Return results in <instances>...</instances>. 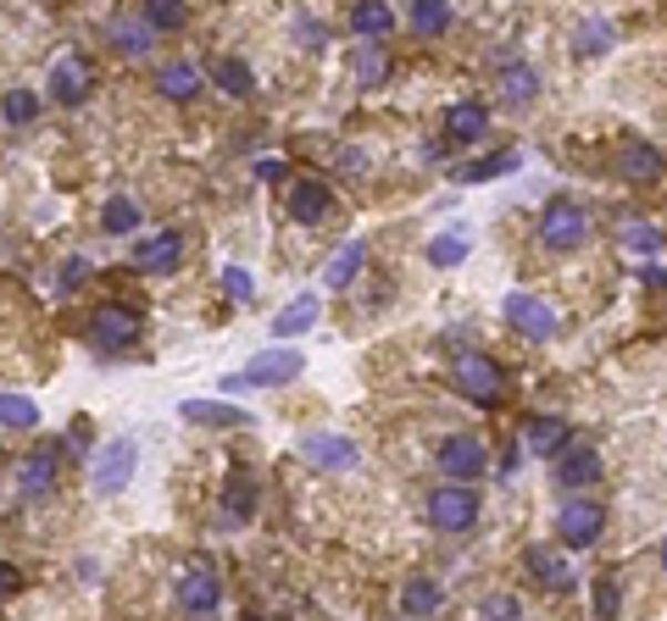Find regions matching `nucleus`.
I'll return each instance as SVG.
<instances>
[{
    "label": "nucleus",
    "mask_w": 667,
    "mask_h": 621,
    "mask_svg": "<svg viewBox=\"0 0 667 621\" xmlns=\"http://www.w3.org/2000/svg\"><path fill=\"white\" fill-rule=\"evenodd\" d=\"M306 372V355L300 350H261L256 361H245V372H228L223 377V394H245V389H278L289 377Z\"/></svg>",
    "instance_id": "nucleus-1"
},
{
    "label": "nucleus",
    "mask_w": 667,
    "mask_h": 621,
    "mask_svg": "<svg viewBox=\"0 0 667 621\" xmlns=\"http://www.w3.org/2000/svg\"><path fill=\"white\" fill-rule=\"evenodd\" d=\"M140 333H145V317L134 306H123V300H106L90 317V344L95 350H129V344H140Z\"/></svg>",
    "instance_id": "nucleus-2"
},
{
    "label": "nucleus",
    "mask_w": 667,
    "mask_h": 621,
    "mask_svg": "<svg viewBox=\"0 0 667 621\" xmlns=\"http://www.w3.org/2000/svg\"><path fill=\"white\" fill-rule=\"evenodd\" d=\"M584 239H589V211H584V206H573V200L545 206V217H540V245H545V250L567 256V250H578Z\"/></svg>",
    "instance_id": "nucleus-3"
},
{
    "label": "nucleus",
    "mask_w": 667,
    "mask_h": 621,
    "mask_svg": "<svg viewBox=\"0 0 667 621\" xmlns=\"http://www.w3.org/2000/svg\"><path fill=\"white\" fill-rule=\"evenodd\" d=\"M434 460H440V472L451 477V483H473V477H484V466H490V449H484V438H473V433H445L440 438V449H434Z\"/></svg>",
    "instance_id": "nucleus-4"
},
{
    "label": "nucleus",
    "mask_w": 667,
    "mask_h": 621,
    "mask_svg": "<svg viewBox=\"0 0 667 621\" xmlns=\"http://www.w3.org/2000/svg\"><path fill=\"white\" fill-rule=\"evenodd\" d=\"M601 472H606V460H601V449L584 444V438H567V444L551 455V483H556V488H589V483H601Z\"/></svg>",
    "instance_id": "nucleus-5"
},
{
    "label": "nucleus",
    "mask_w": 667,
    "mask_h": 621,
    "mask_svg": "<svg viewBox=\"0 0 667 621\" xmlns=\"http://www.w3.org/2000/svg\"><path fill=\"white\" fill-rule=\"evenodd\" d=\"M456 389H462L468 400H479V405H495V400L506 394V372H501L484 350H462V355H456Z\"/></svg>",
    "instance_id": "nucleus-6"
},
{
    "label": "nucleus",
    "mask_w": 667,
    "mask_h": 621,
    "mask_svg": "<svg viewBox=\"0 0 667 621\" xmlns=\"http://www.w3.org/2000/svg\"><path fill=\"white\" fill-rule=\"evenodd\" d=\"M429 521H434L440 532H468V527L479 521V494L462 488V483H440V488L429 494Z\"/></svg>",
    "instance_id": "nucleus-7"
},
{
    "label": "nucleus",
    "mask_w": 667,
    "mask_h": 621,
    "mask_svg": "<svg viewBox=\"0 0 667 621\" xmlns=\"http://www.w3.org/2000/svg\"><path fill=\"white\" fill-rule=\"evenodd\" d=\"M601 532H606V510L595 499H567L556 510V538L567 549H589V544H601Z\"/></svg>",
    "instance_id": "nucleus-8"
},
{
    "label": "nucleus",
    "mask_w": 667,
    "mask_h": 621,
    "mask_svg": "<svg viewBox=\"0 0 667 621\" xmlns=\"http://www.w3.org/2000/svg\"><path fill=\"white\" fill-rule=\"evenodd\" d=\"M134 472H140V444L134 438H112V449H101L90 483H95V494H123L134 483Z\"/></svg>",
    "instance_id": "nucleus-9"
},
{
    "label": "nucleus",
    "mask_w": 667,
    "mask_h": 621,
    "mask_svg": "<svg viewBox=\"0 0 667 621\" xmlns=\"http://www.w3.org/2000/svg\"><path fill=\"white\" fill-rule=\"evenodd\" d=\"M501 311H506L512 333H523V339H534V344L556 339V306H545L540 294H506Z\"/></svg>",
    "instance_id": "nucleus-10"
},
{
    "label": "nucleus",
    "mask_w": 667,
    "mask_h": 621,
    "mask_svg": "<svg viewBox=\"0 0 667 621\" xmlns=\"http://www.w3.org/2000/svg\"><path fill=\"white\" fill-rule=\"evenodd\" d=\"M223 604V577L206 566V560H195L184 577H178V610L184 615H212Z\"/></svg>",
    "instance_id": "nucleus-11"
},
{
    "label": "nucleus",
    "mask_w": 667,
    "mask_h": 621,
    "mask_svg": "<svg viewBox=\"0 0 667 621\" xmlns=\"http://www.w3.org/2000/svg\"><path fill=\"white\" fill-rule=\"evenodd\" d=\"M57 483H62V449H34V455H23V466H18V494H23V499H51Z\"/></svg>",
    "instance_id": "nucleus-12"
},
{
    "label": "nucleus",
    "mask_w": 667,
    "mask_h": 621,
    "mask_svg": "<svg viewBox=\"0 0 667 621\" xmlns=\"http://www.w3.org/2000/svg\"><path fill=\"white\" fill-rule=\"evenodd\" d=\"M300 455H306L317 472H351V466L362 460V449H357L351 438H340V433H306V438H300Z\"/></svg>",
    "instance_id": "nucleus-13"
},
{
    "label": "nucleus",
    "mask_w": 667,
    "mask_h": 621,
    "mask_svg": "<svg viewBox=\"0 0 667 621\" xmlns=\"http://www.w3.org/2000/svg\"><path fill=\"white\" fill-rule=\"evenodd\" d=\"M284 206H289V217H295L300 228H317V222L334 211V195H328V184H317V178H295L289 195H284Z\"/></svg>",
    "instance_id": "nucleus-14"
},
{
    "label": "nucleus",
    "mask_w": 667,
    "mask_h": 621,
    "mask_svg": "<svg viewBox=\"0 0 667 621\" xmlns=\"http://www.w3.org/2000/svg\"><path fill=\"white\" fill-rule=\"evenodd\" d=\"M90 90H95V73H90L84 56H62V62L51 68V95H57L62 106H84Z\"/></svg>",
    "instance_id": "nucleus-15"
},
{
    "label": "nucleus",
    "mask_w": 667,
    "mask_h": 621,
    "mask_svg": "<svg viewBox=\"0 0 667 621\" xmlns=\"http://www.w3.org/2000/svg\"><path fill=\"white\" fill-rule=\"evenodd\" d=\"M484 134H490V106L456 101V106L445 112V139H451V145H479Z\"/></svg>",
    "instance_id": "nucleus-16"
},
{
    "label": "nucleus",
    "mask_w": 667,
    "mask_h": 621,
    "mask_svg": "<svg viewBox=\"0 0 667 621\" xmlns=\"http://www.w3.org/2000/svg\"><path fill=\"white\" fill-rule=\"evenodd\" d=\"M612 167H617V178H628V184H656V178H661V151L645 145V139H628Z\"/></svg>",
    "instance_id": "nucleus-17"
},
{
    "label": "nucleus",
    "mask_w": 667,
    "mask_h": 621,
    "mask_svg": "<svg viewBox=\"0 0 667 621\" xmlns=\"http://www.w3.org/2000/svg\"><path fill=\"white\" fill-rule=\"evenodd\" d=\"M184 261V234L178 228H162L156 239H145L140 250H134V267L140 272H173Z\"/></svg>",
    "instance_id": "nucleus-18"
},
{
    "label": "nucleus",
    "mask_w": 667,
    "mask_h": 621,
    "mask_svg": "<svg viewBox=\"0 0 667 621\" xmlns=\"http://www.w3.org/2000/svg\"><path fill=\"white\" fill-rule=\"evenodd\" d=\"M250 510H256V477H250V472H234V477H228V488H223L217 521H223V527H245V521H250Z\"/></svg>",
    "instance_id": "nucleus-19"
},
{
    "label": "nucleus",
    "mask_w": 667,
    "mask_h": 621,
    "mask_svg": "<svg viewBox=\"0 0 667 621\" xmlns=\"http://www.w3.org/2000/svg\"><path fill=\"white\" fill-rule=\"evenodd\" d=\"M523 566L534 571V582H540V588H556V593H567V588H573V566H567L556 549H545V544H529V549H523Z\"/></svg>",
    "instance_id": "nucleus-20"
},
{
    "label": "nucleus",
    "mask_w": 667,
    "mask_h": 621,
    "mask_svg": "<svg viewBox=\"0 0 667 621\" xmlns=\"http://www.w3.org/2000/svg\"><path fill=\"white\" fill-rule=\"evenodd\" d=\"M156 95L162 101H195L201 95V68L195 62H167V68H156Z\"/></svg>",
    "instance_id": "nucleus-21"
},
{
    "label": "nucleus",
    "mask_w": 667,
    "mask_h": 621,
    "mask_svg": "<svg viewBox=\"0 0 667 621\" xmlns=\"http://www.w3.org/2000/svg\"><path fill=\"white\" fill-rule=\"evenodd\" d=\"M501 101H506L512 112L534 106V101H540V73H534V68H523V62L501 68Z\"/></svg>",
    "instance_id": "nucleus-22"
},
{
    "label": "nucleus",
    "mask_w": 667,
    "mask_h": 621,
    "mask_svg": "<svg viewBox=\"0 0 667 621\" xmlns=\"http://www.w3.org/2000/svg\"><path fill=\"white\" fill-rule=\"evenodd\" d=\"M178 411H184V422H201V427H250V416L223 400H184Z\"/></svg>",
    "instance_id": "nucleus-23"
},
{
    "label": "nucleus",
    "mask_w": 667,
    "mask_h": 621,
    "mask_svg": "<svg viewBox=\"0 0 667 621\" xmlns=\"http://www.w3.org/2000/svg\"><path fill=\"white\" fill-rule=\"evenodd\" d=\"M106 40H112V51H123V56H145V51L156 45V34H151L140 18H112V23H106Z\"/></svg>",
    "instance_id": "nucleus-24"
},
{
    "label": "nucleus",
    "mask_w": 667,
    "mask_h": 621,
    "mask_svg": "<svg viewBox=\"0 0 667 621\" xmlns=\"http://www.w3.org/2000/svg\"><path fill=\"white\" fill-rule=\"evenodd\" d=\"M468 250H473V239H468V234H434V239L423 245V261H429V267H440V272H451V267H462V261H468Z\"/></svg>",
    "instance_id": "nucleus-25"
},
{
    "label": "nucleus",
    "mask_w": 667,
    "mask_h": 621,
    "mask_svg": "<svg viewBox=\"0 0 667 621\" xmlns=\"http://www.w3.org/2000/svg\"><path fill=\"white\" fill-rule=\"evenodd\" d=\"M311 322H317V294H295V300H289V311H278V317H273V339H300Z\"/></svg>",
    "instance_id": "nucleus-26"
},
{
    "label": "nucleus",
    "mask_w": 667,
    "mask_h": 621,
    "mask_svg": "<svg viewBox=\"0 0 667 621\" xmlns=\"http://www.w3.org/2000/svg\"><path fill=\"white\" fill-rule=\"evenodd\" d=\"M523 438H529L534 455H556V449L567 444V422H562V416H529V422H523Z\"/></svg>",
    "instance_id": "nucleus-27"
},
{
    "label": "nucleus",
    "mask_w": 667,
    "mask_h": 621,
    "mask_svg": "<svg viewBox=\"0 0 667 621\" xmlns=\"http://www.w3.org/2000/svg\"><path fill=\"white\" fill-rule=\"evenodd\" d=\"M362 267H368V245H362V239H351V245H346L340 256H334V261H328V272H322V283H328V289H351V278H357Z\"/></svg>",
    "instance_id": "nucleus-28"
},
{
    "label": "nucleus",
    "mask_w": 667,
    "mask_h": 621,
    "mask_svg": "<svg viewBox=\"0 0 667 621\" xmlns=\"http://www.w3.org/2000/svg\"><path fill=\"white\" fill-rule=\"evenodd\" d=\"M351 79H357L362 90H379V84L390 79V56H384V45H357V56H351Z\"/></svg>",
    "instance_id": "nucleus-29"
},
{
    "label": "nucleus",
    "mask_w": 667,
    "mask_h": 621,
    "mask_svg": "<svg viewBox=\"0 0 667 621\" xmlns=\"http://www.w3.org/2000/svg\"><path fill=\"white\" fill-rule=\"evenodd\" d=\"M501 173H517V151H495V156H473V162H462L456 184H490V178H501Z\"/></svg>",
    "instance_id": "nucleus-30"
},
{
    "label": "nucleus",
    "mask_w": 667,
    "mask_h": 621,
    "mask_svg": "<svg viewBox=\"0 0 667 621\" xmlns=\"http://www.w3.org/2000/svg\"><path fill=\"white\" fill-rule=\"evenodd\" d=\"M440 582L434 577H412L407 588H401V615H434L440 610Z\"/></svg>",
    "instance_id": "nucleus-31"
},
{
    "label": "nucleus",
    "mask_w": 667,
    "mask_h": 621,
    "mask_svg": "<svg viewBox=\"0 0 667 621\" xmlns=\"http://www.w3.org/2000/svg\"><path fill=\"white\" fill-rule=\"evenodd\" d=\"M407 18H412V29H418V34H429V40H434V34H445V29L456 23V7H445V0H418V7H412Z\"/></svg>",
    "instance_id": "nucleus-32"
},
{
    "label": "nucleus",
    "mask_w": 667,
    "mask_h": 621,
    "mask_svg": "<svg viewBox=\"0 0 667 621\" xmlns=\"http://www.w3.org/2000/svg\"><path fill=\"white\" fill-rule=\"evenodd\" d=\"M351 29L362 34V45H379L396 29V12L390 7H351Z\"/></svg>",
    "instance_id": "nucleus-33"
},
{
    "label": "nucleus",
    "mask_w": 667,
    "mask_h": 621,
    "mask_svg": "<svg viewBox=\"0 0 667 621\" xmlns=\"http://www.w3.org/2000/svg\"><path fill=\"white\" fill-rule=\"evenodd\" d=\"M212 84H223L228 95H256V73L239 56H217L212 62Z\"/></svg>",
    "instance_id": "nucleus-34"
},
{
    "label": "nucleus",
    "mask_w": 667,
    "mask_h": 621,
    "mask_svg": "<svg viewBox=\"0 0 667 621\" xmlns=\"http://www.w3.org/2000/svg\"><path fill=\"white\" fill-rule=\"evenodd\" d=\"M0 427H40V405L29 400V394H18V389H7L0 394Z\"/></svg>",
    "instance_id": "nucleus-35"
},
{
    "label": "nucleus",
    "mask_w": 667,
    "mask_h": 621,
    "mask_svg": "<svg viewBox=\"0 0 667 621\" xmlns=\"http://www.w3.org/2000/svg\"><path fill=\"white\" fill-rule=\"evenodd\" d=\"M140 23H145L151 34H162V29H184V23H189V7H178V0H151V7L140 12Z\"/></svg>",
    "instance_id": "nucleus-36"
},
{
    "label": "nucleus",
    "mask_w": 667,
    "mask_h": 621,
    "mask_svg": "<svg viewBox=\"0 0 667 621\" xmlns=\"http://www.w3.org/2000/svg\"><path fill=\"white\" fill-rule=\"evenodd\" d=\"M612 45H617V29H612V23H584V29L573 34V51H578V56H606Z\"/></svg>",
    "instance_id": "nucleus-37"
},
{
    "label": "nucleus",
    "mask_w": 667,
    "mask_h": 621,
    "mask_svg": "<svg viewBox=\"0 0 667 621\" xmlns=\"http://www.w3.org/2000/svg\"><path fill=\"white\" fill-rule=\"evenodd\" d=\"M0 117H7L12 128L34 123V117H40V101H34V90H7V101H0Z\"/></svg>",
    "instance_id": "nucleus-38"
},
{
    "label": "nucleus",
    "mask_w": 667,
    "mask_h": 621,
    "mask_svg": "<svg viewBox=\"0 0 667 621\" xmlns=\"http://www.w3.org/2000/svg\"><path fill=\"white\" fill-rule=\"evenodd\" d=\"M101 228H106V234H134V228H140V206H134V200H123V195H117V200H106Z\"/></svg>",
    "instance_id": "nucleus-39"
},
{
    "label": "nucleus",
    "mask_w": 667,
    "mask_h": 621,
    "mask_svg": "<svg viewBox=\"0 0 667 621\" xmlns=\"http://www.w3.org/2000/svg\"><path fill=\"white\" fill-rule=\"evenodd\" d=\"M479 621H523V599L517 593H490L479 604Z\"/></svg>",
    "instance_id": "nucleus-40"
},
{
    "label": "nucleus",
    "mask_w": 667,
    "mask_h": 621,
    "mask_svg": "<svg viewBox=\"0 0 667 621\" xmlns=\"http://www.w3.org/2000/svg\"><path fill=\"white\" fill-rule=\"evenodd\" d=\"M623 239H628V245H634V250H645V256H650V261H656V256H661V234H656V228H650V222H623Z\"/></svg>",
    "instance_id": "nucleus-41"
},
{
    "label": "nucleus",
    "mask_w": 667,
    "mask_h": 621,
    "mask_svg": "<svg viewBox=\"0 0 667 621\" xmlns=\"http://www.w3.org/2000/svg\"><path fill=\"white\" fill-rule=\"evenodd\" d=\"M223 294H228V300H250V294H256L250 272H245V267H228V272H223Z\"/></svg>",
    "instance_id": "nucleus-42"
},
{
    "label": "nucleus",
    "mask_w": 667,
    "mask_h": 621,
    "mask_svg": "<svg viewBox=\"0 0 667 621\" xmlns=\"http://www.w3.org/2000/svg\"><path fill=\"white\" fill-rule=\"evenodd\" d=\"M295 34H300V51H322L328 45V29L311 23V18H295Z\"/></svg>",
    "instance_id": "nucleus-43"
},
{
    "label": "nucleus",
    "mask_w": 667,
    "mask_h": 621,
    "mask_svg": "<svg viewBox=\"0 0 667 621\" xmlns=\"http://www.w3.org/2000/svg\"><path fill=\"white\" fill-rule=\"evenodd\" d=\"M595 615H601V621H617V582H601V588H595Z\"/></svg>",
    "instance_id": "nucleus-44"
},
{
    "label": "nucleus",
    "mask_w": 667,
    "mask_h": 621,
    "mask_svg": "<svg viewBox=\"0 0 667 621\" xmlns=\"http://www.w3.org/2000/svg\"><path fill=\"white\" fill-rule=\"evenodd\" d=\"M18 588H23V571H18L12 560H0V599H12Z\"/></svg>",
    "instance_id": "nucleus-45"
},
{
    "label": "nucleus",
    "mask_w": 667,
    "mask_h": 621,
    "mask_svg": "<svg viewBox=\"0 0 667 621\" xmlns=\"http://www.w3.org/2000/svg\"><path fill=\"white\" fill-rule=\"evenodd\" d=\"M84 278H90V261H84V256H73V261L62 267V289H79Z\"/></svg>",
    "instance_id": "nucleus-46"
},
{
    "label": "nucleus",
    "mask_w": 667,
    "mask_h": 621,
    "mask_svg": "<svg viewBox=\"0 0 667 621\" xmlns=\"http://www.w3.org/2000/svg\"><path fill=\"white\" fill-rule=\"evenodd\" d=\"M340 167H346L351 178H362V173H368V156H362V151H340Z\"/></svg>",
    "instance_id": "nucleus-47"
},
{
    "label": "nucleus",
    "mask_w": 667,
    "mask_h": 621,
    "mask_svg": "<svg viewBox=\"0 0 667 621\" xmlns=\"http://www.w3.org/2000/svg\"><path fill=\"white\" fill-rule=\"evenodd\" d=\"M639 283H645V289H661V261H650V267H639Z\"/></svg>",
    "instance_id": "nucleus-48"
},
{
    "label": "nucleus",
    "mask_w": 667,
    "mask_h": 621,
    "mask_svg": "<svg viewBox=\"0 0 667 621\" xmlns=\"http://www.w3.org/2000/svg\"><path fill=\"white\" fill-rule=\"evenodd\" d=\"M517 466H523V449H517V444H506V455H501V472H506V477H512V472H517Z\"/></svg>",
    "instance_id": "nucleus-49"
}]
</instances>
